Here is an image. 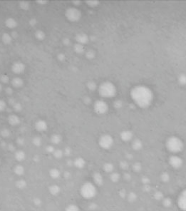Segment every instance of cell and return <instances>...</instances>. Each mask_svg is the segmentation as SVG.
<instances>
[{"mask_svg": "<svg viewBox=\"0 0 186 211\" xmlns=\"http://www.w3.org/2000/svg\"><path fill=\"white\" fill-rule=\"evenodd\" d=\"M87 86H88V88L90 90H94L96 88V84L94 82H89L88 83V84H87Z\"/></svg>", "mask_w": 186, "mask_h": 211, "instance_id": "1f68e13d", "label": "cell"}, {"mask_svg": "<svg viewBox=\"0 0 186 211\" xmlns=\"http://www.w3.org/2000/svg\"><path fill=\"white\" fill-rule=\"evenodd\" d=\"M36 23H37V21H36V19H35V18H32V19H29V24L32 26H35L36 24Z\"/></svg>", "mask_w": 186, "mask_h": 211, "instance_id": "8d00e7d4", "label": "cell"}, {"mask_svg": "<svg viewBox=\"0 0 186 211\" xmlns=\"http://www.w3.org/2000/svg\"><path fill=\"white\" fill-rule=\"evenodd\" d=\"M13 108H14V110L16 112H19L21 110H22V105L19 103V102H16L13 105Z\"/></svg>", "mask_w": 186, "mask_h": 211, "instance_id": "d4e9b609", "label": "cell"}, {"mask_svg": "<svg viewBox=\"0 0 186 211\" xmlns=\"http://www.w3.org/2000/svg\"><path fill=\"white\" fill-rule=\"evenodd\" d=\"M76 40L77 43L83 45L88 42V36L85 33H78L76 36Z\"/></svg>", "mask_w": 186, "mask_h": 211, "instance_id": "30bf717a", "label": "cell"}, {"mask_svg": "<svg viewBox=\"0 0 186 211\" xmlns=\"http://www.w3.org/2000/svg\"><path fill=\"white\" fill-rule=\"evenodd\" d=\"M38 4H45L47 3V1H43V0H40V1H37L36 2Z\"/></svg>", "mask_w": 186, "mask_h": 211, "instance_id": "b9f144b4", "label": "cell"}, {"mask_svg": "<svg viewBox=\"0 0 186 211\" xmlns=\"http://www.w3.org/2000/svg\"><path fill=\"white\" fill-rule=\"evenodd\" d=\"M5 25L9 29H14L17 26V22L14 18L9 17L5 20Z\"/></svg>", "mask_w": 186, "mask_h": 211, "instance_id": "7c38bea8", "label": "cell"}, {"mask_svg": "<svg viewBox=\"0 0 186 211\" xmlns=\"http://www.w3.org/2000/svg\"><path fill=\"white\" fill-rule=\"evenodd\" d=\"M35 128L38 131L44 132V131H45L47 129V123L45 120H42V119L38 120L36 122V124H35Z\"/></svg>", "mask_w": 186, "mask_h": 211, "instance_id": "9c48e42d", "label": "cell"}, {"mask_svg": "<svg viewBox=\"0 0 186 211\" xmlns=\"http://www.w3.org/2000/svg\"><path fill=\"white\" fill-rule=\"evenodd\" d=\"M113 138L109 135H104L99 139L100 146L104 149H108L113 145Z\"/></svg>", "mask_w": 186, "mask_h": 211, "instance_id": "52a82bcc", "label": "cell"}, {"mask_svg": "<svg viewBox=\"0 0 186 211\" xmlns=\"http://www.w3.org/2000/svg\"><path fill=\"white\" fill-rule=\"evenodd\" d=\"M11 36H12V38H16V37L18 36V34H17V32H12V34H11Z\"/></svg>", "mask_w": 186, "mask_h": 211, "instance_id": "60d3db41", "label": "cell"}, {"mask_svg": "<svg viewBox=\"0 0 186 211\" xmlns=\"http://www.w3.org/2000/svg\"><path fill=\"white\" fill-rule=\"evenodd\" d=\"M86 3L90 6H96L98 4V2H96V1H88V2H86Z\"/></svg>", "mask_w": 186, "mask_h": 211, "instance_id": "e575fe53", "label": "cell"}, {"mask_svg": "<svg viewBox=\"0 0 186 211\" xmlns=\"http://www.w3.org/2000/svg\"><path fill=\"white\" fill-rule=\"evenodd\" d=\"M10 130H9L8 129H6V128H4V129H2V130H1V135H2L3 137H4V138L8 137V136H10Z\"/></svg>", "mask_w": 186, "mask_h": 211, "instance_id": "4316f807", "label": "cell"}, {"mask_svg": "<svg viewBox=\"0 0 186 211\" xmlns=\"http://www.w3.org/2000/svg\"><path fill=\"white\" fill-rule=\"evenodd\" d=\"M64 154H66V155H69V154H70V149L68 148H66L65 149Z\"/></svg>", "mask_w": 186, "mask_h": 211, "instance_id": "ee69618b", "label": "cell"}, {"mask_svg": "<svg viewBox=\"0 0 186 211\" xmlns=\"http://www.w3.org/2000/svg\"><path fill=\"white\" fill-rule=\"evenodd\" d=\"M15 172L17 174H22V173H24V168H22V166H17L15 168Z\"/></svg>", "mask_w": 186, "mask_h": 211, "instance_id": "d6a6232c", "label": "cell"}, {"mask_svg": "<svg viewBox=\"0 0 186 211\" xmlns=\"http://www.w3.org/2000/svg\"><path fill=\"white\" fill-rule=\"evenodd\" d=\"M17 142H18V144H20V145H22V144H24V140L23 138H19V139L17 140Z\"/></svg>", "mask_w": 186, "mask_h": 211, "instance_id": "7bdbcfd3", "label": "cell"}, {"mask_svg": "<svg viewBox=\"0 0 186 211\" xmlns=\"http://www.w3.org/2000/svg\"><path fill=\"white\" fill-rule=\"evenodd\" d=\"M84 163H85V162H84V159L80 158H76V159L75 160V161H74L75 166H76V167H78V168H81V167H83V166H84Z\"/></svg>", "mask_w": 186, "mask_h": 211, "instance_id": "7402d4cb", "label": "cell"}, {"mask_svg": "<svg viewBox=\"0 0 186 211\" xmlns=\"http://www.w3.org/2000/svg\"><path fill=\"white\" fill-rule=\"evenodd\" d=\"M25 68H26V66H25L24 64L21 62H16L13 63V64L12 66V70L16 74H21L24 73Z\"/></svg>", "mask_w": 186, "mask_h": 211, "instance_id": "ba28073f", "label": "cell"}, {"mask_svg": "<svg viewBox=\"0 0 186 211\" xmlns=\"http://www.w3.org/2000/svg\"><path fill=\"white\" fill-rule=\"evenodd\" d=\"M74 50L77 53V54H81L84 52V47L82 44L77 43L74 45Z\"/></svg>", "mask_w": 186, "mask_h": 211, "instance_id": "ac0fdd59", "label": "cell"}, {"mask_svg": "<svg viewBox=\"0 0 186 211\" xmlns=\"http://www.w3.org/2000/svg\"><path fill=\"white\" fill-rule=\"evenodd\" d=\"M94 108L95 112L98 114H104L108 108L107 104L102 100L96 101Z\"/></svg>", "mask_w": 186, "mask_h": 211, "instance_id": "8992f818", "label": "cell"}, {"mask_svg": "<svg viewBox=\"0 0 186 211\" xmlns=\"http://www.w3.org/2000/svg\"><path fill=\"white\" fill-rule=\"evenodd\" d=\"M170 163L172 167L178 168V167H180L181 166L182 160L180 158L177 157V156H172L170 159Z\"/></svg>", "mask_w": 186, "mask_h": 211, "instance_id": "9a60e30c", "label": "cell"}, {"mask_svg": "<svg viewBox=\"0 0 186 211\" xmlns=\"http://www.w3.org/2000/svg\"><path fill=\"white\" fill-rule=\"evenodd\" d=\"M2 89H3V86H2V84L0 83V92L2 91Z\"/></svg>", "mask_w": 186, "mask_h": 211, "instance_id": "f6af8a7d", "label": "cell"}, {"mask_svg": "<svg viewBox=\"0 0 186 211\" xmlns=\"http://www.w3.org/2000/svg\"><path fill=\"white\" fill-rule=\"evenodd\" d=\"M178 205L183 210H186V190L182 192L178 199Z\"/></svg>", "mask_w": 186, "mask_h": 211, "instance_id": "8fae6325", "label": "cell"}, {"mask_svg": "<svg viewBox=\"0 0 186 211\" xmlns=\"http://www.w3.org/2000/svg\"><path fill=\"white\" fill-rule=\"evenodd\" d=\"M33 144L34 145H35L36 146H40L42 144V140L38 137H35L33 139Z\"/></svg>", "mask_w": 186, "mask_h": 211, "instance_id": "f546056e", "label": "cell"}, {"mask_svg": "<svg viewBox=\"0 0 186 211\" xmlns=\"http://www.w3.org/2000/svg\"><path fill=\"white\" fill-rule=\"evenodd\" d=\"M63 43L66 46H68V44H70V43H71V41H70V39L68 38H64V39H63Z\"/></svg>", "mask_w": 186, "mask_h": 211, "instance_id": "f35d334b", "label": "cell"}, {"mask_svg": "<svg viewBox=\"0 0 186 211\" xmlns=\"http://www.w3.org/2000/svg\"><path fill=\"white\" fill-rule=\"evenodd\" d=\"M46 149V151L48 152V153H53V152H54V147L52 146H47V148Z\"/></svg>", "mask_w": 186, "mask_h": 211, "instance_id": "ab89813d", "label": "cell"}, {"mask_svg": "<svg viewBox=\"0 0 186 211\" xmlns=\"http://www.w3.org/2000/svg\"><path fill=\"white\" fill-rule=\"evenodd\" d=\"M51 176L54 178H57L59 176V172L56 169H53L51 170Z\"/></svg>", "mask_w": 186, "mask_h": 211, "instance_id": "836d02e7", "label": "cell"}, {"mask_svg": "<svg viewBox=\"0 0 186 211\" xmlns=\"http://www.w3.org/2000/svg\"><path fill=\"white\" fill-rule=\"evenodd\" d=\"M57 59L59 62H64L66 59V55L63 53H59L57 55Z\"/></svg>", "mask_w": 186, "mask_h": 211, "instance_id": "4dcf8cb0", "label": "cell"}, {"mask_svg": "<svg viewBox=\"0 0 186 211\" xmlns=\"http://www.w3.org/2000/svg\"><path fill=\"white\" fill-rule=\"evenodd\" d=\"M66 211H78V209L75 206H69L68 208Z\"/></svg>", "mask_w": 186, "mask_h": 211, "instance_id": "74e56055", "label": "cell"}, {"mask_svg": "<svg viewBox=\"0 0 186 211\" xmlns=\"http://www.w3.org/2000/svg\"><path fill=\"white\" fill-rule=\"evenodd\" d=\"M99 94L104 98H111L116 93V88L115 85L109 82L102 83L99 86Z\"/></svg>", "mask_w": 186, "mask_h": 211, "instance_id": "7a4b0ae2", "label": "cell"}, {"mask_svg": "<svg viewBox=\"0 0 186 211\" xmlns=\"http://www.w3.org/2000/svg\"><path fill=\"white\" fill-rule=\"evenodd\" d=\"M5 92H6V94H7L8 95H11V94L13 93V89H12V87L10 86L6 87V88H5Z\"/></svg>", "mask_w": 186, "mask_h": 211, "instance_id": "d590c367", "label": "cell"}, {"mask_svg": "<svg viewBox=\"0 0 186 211\" xmlns=\"http://www.w3.org/2000/svg\"><path fill=\"white\" fill-rule=\"evenodd\" d=\"M86 56L88 58H93L95 56V53L92 50H88V51L86 52Z\"/></svg>", "mask_w": 186, "mask_h": 211, "instance_id": "484cf974", "label": "cell"}, {"mask_svg": "<svg viewBox=\"0 0 186 211\" xmlns=\"http://www.w3.org/2000/svg\"><path fill=\"white\" fill-rule=\"evenodd\" d=\"M10 77L8 75L6 74H3L0 76V81L2 83H4V84H7L8 82H10Z\"/></svg>", "mask_w": 186, "mask_h": 211, "instance_id": "603a6c76", "label": "cell"}, {"mask_svg": "<svg viewBox=\"0 0 186 211\" xmlns=\"http://www.w3.org/2000/svg\"><path fill=\"white\" fill-rule=\"evenodd\" d=\"M6 108V104L4 100L0 99V111H4Z\"/></svg>", "mask_w": 186, "mask_h": 211, "instance_id": "f1b7e54d", "label": "cell"}, {"mask_svg": "<svg viewBox=\"0 0 186 211\" xmlns=\"http://www.w3.org/2000/svg\"><path fill=\"white\" fill-rule=\"evenodd\" d=\"M15 158L17 160L19 161H22L23 160L24 158H25V154H24V151H22V150H19L17 151L16 154H15Z\"/></svg>", "mask_w": 186, "mask_h": 211, "instance_id": "ffe728a7", "label": "cell"}, {"mask_svg": "<svg viewBox=\"0 0 186 211\" xmlns=\"http://www.w3.org/2000/svg\"><path fill=\"white\" fill-rule=\"evenodd\" d=\"M181 140L177 137H170L167 141V147L172 152H179L182 148Z\"/></svg>", "mask_w": 186, "mask_h": 211, "instance_id": "3957f363", "label": "cell"}, {"mask_svg": "<svg viewBox=\"0 0 186 211\" xmlns=\"http://www.w3.org/2000/svg\"><path fill=\"white\" fill-rule=\"evenodd\" d=\"M131 138V134L130 131H124L122 133V138L124 140H129Z\"/></svg>", "mask_w": 186, "mask_h": 211, "instance_id": "cb8c5ba5", "label": "cell"}, {"mask_svg": "<svg viewBox=\"0 0 186 211\" xmlns=\"http://www.w3.org/2000/svg\"><path fill=\"white\" fill-rule=\"evenodd\" d=\"M19 6L22 10H27L30 7V3L27 1H22L19 2Z\"/></svg>", "mask_w": 186, "mask_h": 211, "instance_id": "44dd1931", "label": "cell"}, {"mask_svg": "<svg viewBox=\"0 0 186 211\" xmlns=\"http://www.w3.org/2000/svg\"><path fill=\"white\" fill-rule=\"evenodd\" d=\"M130 95L134 101L140 107H147L153 101V92L145 86H137L131 90Z\"/></svg>", "mask_w": 186, "mask_h": 211, "instance_id": "6da1fadb", "label": "cell"}, {"mask_svg": "<svg viewBox=\"0 0 186 211\" xmlns=\"http://www.w3.org/2000/svg\"><path fill=\"white\" fill-rule=\"evenodd\" d=\"M35 37L39 41H42L46 37V34L42 30H37L35 32Z\"/></svg>", "mask_w": 186, "mask_h": 211, "instance_id": "e0dca14e", "label": "cell"}, {"mask_svg": "<svg viewBox=\"0 0 186 211\" xmlns=\"http://www.w3.org/2000/svg\"><path fill=\"white\" fill-rule=\"evenodd\" d=\"M81 194L86 198H90L95 196L96 188L91 183H86L81 188Z\"/></svg>", "mask_w": 186, "mask_h": 211, "instance_id": "5b68a950", "label": "cell"}, {"mask_svg": "<svg viewBox=\"0 0 186 211\" xmlns=\"http://www.w3.org/2000/svg\"><path fill=\"white\" fill-rule=\"evenodd\" d=\"M51 140L53 144H58L62 141V136L58 134H54L51 138Z\"/></svg>", "mask_w": 186, "mask_h": 211, "instance_id": "d6986e66", "label": "cell"}, {"mask_svg": "<svg viewBox=\"0 0 186 211\" xmlns=\"http://www.w3.org/2000/svg\"><path fill=\"white\" fill-rule=\"evenodd\" d=\"M12 86L15 88H21L24 85V81L19 77H15L11 81Z\"/></svg>", "mask_w": 186, "mask_h": 211, "instance_id": "5bb4252c", "label": "cell"}, {"mask_svg": "<svg viewBox=\"0 0 186 211\" xmlns=\"http://www.w3.org/2000/svg\"><path fill=\"white\" fill-rule=\"evenodd\" d=\"M12 37L11 36V34L8 33H4L2 36V40L5 44H9L12 42Z\"/></svg>", "mask_w": 186, "mask_h": 211, "instance_id": "2e32d148", "label": "cell"}, {"mask_svg": "<svg viewBox=\"0 0 186 211\" xmlns=\"http://www.w3.org/2000/svg\"><path fill=\"white\" fill-rule=\"evenodd\" d=\"M8 122H9V124L10 125L15 126H17V125L19 124L20 118H19V117L17 115L11 114L8 117Z\"/></svg>", "mask_w": 186, "mask_h": 211, "instance_id": "4fadbf2b", "label": "cell"}, {"mask_svg": "<svg viewBox=\"0 0 186 211\" xmlns=\"http://www.w3.org/2000/svg\"><path fill=\"white\" fill-rule=\"evenodd\" d=\"M54 155L56 158H62V156H63V151L61 150H54Z\"/></svg>", "mask_w": 186, "mask_h": 211, "instance_id": "83f0119b", "label": "cell"}, {"mask_svg": "<svg viewBox=\"0 0 186 211\" xmlns=\"http://www.w3.org/2000/svg\"><path fill=\"white\" fill-rule=\"evenodd\" d=\"M65 16L68 21L72 22H76L81 19V12L76 7H70L66 10Z\"/></svg>", "mask_w": 186, "mask_h": 211, "instance_id": "277c9868", "label": "cell"}]
</instances>
